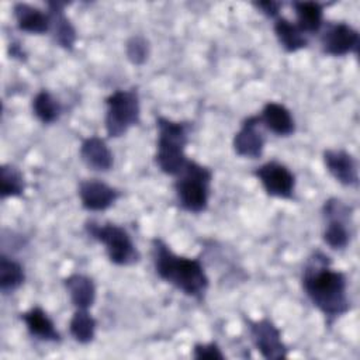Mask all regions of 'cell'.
Returning a JSON list of instances; mask_svg holds the SVG:
<instances>
[{
    "label": "cell",
    "mask_w": 360,
    "mask_h": 360,
    "mask_svg": "<svg viewBox=\"0 0 360 360\" xmlns=\"http://www.w3.org/2000/svg\"><path fill=\"white\" fill-rule=\"evenodd\" d=\"M301 285L307 298L329 325L350 311L347 277L343 271L332 267L330 257L322 250H314L307 259Z\"/></svg>",
    "instance_id": "1"
},
{
    "label": "cell",
    "mask_w": 360,
    "mask_h": 360,
    "mask_svg": "<svg viewBox=\"0 0 360 360\" xmlns=\"http://www.w3.org/2000/svg\"><path fill=\"white\" fill-rule=\"evenodd\" d=\"M150 256L159 278L190 298L198 301L204 298L210 287V278L200 259L174 253L160 238L152 239Z\"/></svg>",
    "instance_id": "2"
},
{
    "label": "cell",
    "mask_w": 360,
    "mask_h": 360,
    "mask_svg": "<svg viewBox=\"0 0 360 360\" xmlns=\"http://www.w3.org/2000/svg\"><path fill=\"white\" fill-rule=\"evenodd\" d=\"M190 124L172 118L156 117L155 163L167 176H177L187 163L186 146L188 143Z\"/></svg>",
    "instance_id": "3"
},
{
    "label": "cell",
    "mask_w": 360,
    "mask_h": 360,
    "mask_svg": "<svg viewBox=\"0 0 360 360\" xmlns=\"http://www.w3.org/2000/svg\"><path fill=\"white\" fill-rule=\"evenodd\" d=\"M211 181V169L188 159L173 184L180 207L191 214L204 212L210 202Z\"/></svg>",
    "instance_id": "4"
},
{
    "label": "cell",
    "mask_w": 360,
    "mask_h": 360,
    "mask_svg": "<svg viewBox=\"0 0 360 360\" xmlns=\"http://www.w3.org/2000/svg\"><path fill=\"white\" fill-rule=\"evenodd\" d=\"M84 229L91 239L104 246L111 263L117 266H132L141 260V253L124 226L114 222L98 224L87 221Z\"/></svg>",
    "instance_id": "5"
},
{
    "label": "cell",
    "mask_w": 360,
    "mask_h": 360,
    "mask_svg": "<svg viewBox=\"0 0 360 360\" xmlns=\"http://www.w3.org/2000/svg\"><path fill=\"white\" fill-rule=\"evenodd\" d=\"M105 134L120 138L141 121V101L136 89H118L105 98Z\"/></svg>",
    "instance_id": "6"
},
{
    "label": "cell",
    "mask_w": 360,
    "mask_h": 360,
    "mask_svg": "<svg viewBox=\"0 0 360 360\" xmlns=\"http://www.w3.org/2000/svg\"><path fill=\"white\" fill-rule=\"evenodd\" d=\"M325 226L322 239L333 250H343L350 243V218L352 207L342 200L332 197L323 202L322 207Z\"/></svg>",
    "instance_id": "7"
},
{
    "label": "cell",
    "mask_w": 360,
    "mask_h": 360,
    "mask_svg": "<svg viewBox=\"0 0 360 360\" xmlns=\"http://www.w3.org/2000/svg\"><path fill=\"white\" fill-rule=\"evenodd\" d=\"M250 339L262 354L267 360L285 359L288 356V349L281 338V330L269 318H262L256 321H246Z\"/></svg>",
    "instance_id": "8"
},
{
    "label": "cell",
    "mask_w": 360,
    "mask_h": 360,
    "mask_svg": "<svg viewBox=\"0 0 360 360\" xmlns=\"http://www.w3.org/2000/svg\"><path fill=\"white\" fill-rule=\"evenodd\" d=\"M253 174L267 195L284 200L292 198L295 190V176L285 165L277 160H270L256 167Z\"/></svg>",
    "instance_id": "9"
},
{
    "label": "cell",
    "mask_w": 360,
    "mask_h": 360,
    "mask_svg": "<svg viewBox=\"0 0 360 360\" xmlns=\"http://www.w3.org/2000/svg\"><path fill=\"white\" fill-rule=\"evenodd\" d=\"M321 48L330 56H346L359 52L360 35L356 28L345 21L328 22L321 34Z\"/></svg>",
    "instance_id": "10"
},
{
    "label": "cell",
    "mask_w": 360,
    "mask_h": 360,
    "mask_svg": "<svg viewBox=\"0 0 360 360\" xmlns=\"http://www.w3.org/2000/svg\"><path fill=\"white\" fill-rule=\"evenodd\" d=\"M260 127L259 115H249L242 121L239 131L232 139V146L238 156L259 159L263 155L266 141Z\"/></svg>",
    "instance_id": "11"
},
{
    "label": "cell",
    "mask_w": 360,
    "mask_h": 360,
    "mask_svg": "<svg viewBox=\"0 0 360 360\" xmlns=\"http://www.w3.org/2000/svg\"><path fill=\"white\" fill-rule=\"evenodd\" d=\"M323 165L329 174L342 186L354 187L359 184V165L356 158L346 149H325Z\"/></svg>",
    "instance_id": "12"
},
{
    "label": "cell",
    "mask_w": 360,
    "mask_h": 360,
    "mask_svg": "<svg viewBox=\"0 0 360 360\" xmlns=\"http://www.w3.org/2000/svg\"><path fill=\"white\" fill-rule=\"evenodd\" d=\"M77 194L82 207L87 211H104L121 195L115 187L98 179L82 180L77 187Z\"/></svg>",
    "instance_id": "13"
},
{
    "label": "cell",
    "mask_w": 360,
    "mask_h": 360,
    "mask_svg": "<svg viewBox=\"0 0 360 360\" xmlns=\"http://www.w3.org/2000/svg\"><path fill=\"white\" fill-rule=\"evenodd\" d=\"M46 7H48V14L51 21L49 34L52 35L53 42L66 51L73 49L77 35H76V28L73 27L72 21L65 13L66 3L48 1Z\"/></svg>",
    "instance_id": "14"
},
{
    "label": "cell",
    "mask_w": 360,
    "mask_h": 360,
    "mask_svg": "<svg viewBox=\"0 0 360 360\" xmlns=\"http://www.w3.org/2000/svg\"><path fill=\"white\" fill-rule=\"evenodd\" d=\"M79 155L82 162L94 172H108L114 165L111 149L107 142L97 135H91L82 141Z\"/></svg>",
    "instance_id": "15"
},
{
    "label": "cell",
    "mask_w": 360,
    "mask_h": 360,
    "mask_svg": "<svg viewBox=\"0 0 360 360\" xmlns=\"http://www.w3.org/2000/svg\"><path fill=\"white\" fill-rule=\"evenodd\" d=\"M260 124L277 136H290L295 131L291 111L281 103L267 101L259 114Z\"/></svg>",
    "instance_id": "16"
},
{
    "label": "cell",
    "mask_w": 360,
    "mask_h": 360,
    "mask_svg": "<svg viewBox=\"0 0 360 360\" xmlns=\"http://www.w3.org/2000/svg\"><path fill=\"white\" fill-rule=\"evenodd\" d=\"M21 321L24 322L28 333L42 342L59 343L62 340L53 321L41 307H32L21 314Z\"/></svg>",
    "instance_id": "17"
},
{
    "label": "cell",
    "mask_w": 360,
    "mask_h": 360,
    "mask_svg": "<svg viewBox=\"0 0 360 360\" xmlns=\"http://www.w3.org/2000/svg\"><path fill=\"white\" fill-rule=\"evenodd\" d=\"M13 15L17 28L28 34H46L49 32V14L28 3H15L13 6Z\"/></svg>",
    "instance_id": "18"
},
{
    "label": "cell",
    "mask_w": 360,
    "mask_h": 360,
    "mask_svg": "<svg viewBox=\"0 0 360 360\" xmlns=\"http://www.w3.org/2000/svg\"><path fill=\"white\" fill-rule=\"evenodd\" d=\"M63 285L76 309H89L93 307L97 290L91 277L73 273L63 278Z\"/></svg>",
    "instance_id": "19"
},
{
    "label": "cell",
    "mask_w": 360,
    "mask_h": 360,
    "mask_svg": "<svg viewBox=\"0 0 360 360\" xmlns=\"http://www.w3.org/2000/svg\"><path fill=\"white\" fill-rule=\"evenodd\" d=\"M274 34L280 46L288 52L294 53L308 46L307 35L297 27L295 22L285 17H277L274 21Z\"/></svg>",
    "instance_id": "20"
},
{
    "label": "cell",
    "mask_w": 360,
    "mask_h": 360,
    "mask_svg": "<svg viewBox=\"0 0 360 360\" xmlns=\"http://www.w3.org/2000/svg\"><path fill=\"white\" fill-rule=\"evenodd\" d=\"M297 27L307 34H316L323 27V6L318 1L292 3Z\"/></svg>",
    "instance_id": "21"
},
{
    "label": "cell",
    "mask_w": 360,
    "mask_h": 360,
    "mask_svg": "<svg viewBox=\"0 0 360 360\" xmlns=\"http://www.w3.org/2000/svg\"><path fill=\"white\" fill-rule=\"evenodd\" d=\"M97 321L87 309H76L69 321L70 336L80 345H89L96 338Z\"/></svg>",
    "instance_id": "22"
},
{
    "label": "cell",
    "mask_w": 360,
    "mask_h": 360,
    "mask_svg": "<svg viewBox=\"0 0 360 360\" xmlns=\"http://www.w3.org/2000/svg\"><path fill=\"white\" fill-rule=\"evenodd\" d=\"M31 108H32L34 115L42 124H53L55 121H58V118L62 112L60 103L48 90H39L32 97Z\"/></svg>",
    "instance_id": "23"
},
{
    "label": "cell",
    "mask_w": 360,
    "mask_h": 360,
    "mask_svg": "<svg viewBox=\"0 0 360 360\" xmlns=\"http://www.w3.org/2000/svg\"><path fill=\"white\" fill-rule=\"evenodd\" d=\"M25 280L24 267L14 259L0 256V290L3 294H10L20 288Z\"/></svg>",
    "instance_id": "24"
},
{
    "label": "cell",
    "mask_w": 360,
    "mask_h": 360,
    "mask_svg": "<svg viewBox=\"0 0 360 360\" xmlns=\"http://www.w3.org/2000/svg\"><path fill=\"white\" fill-rule=\"evenodd\" d=\"M0 194L1 198L20 197L25 190V181L18 167L13 165H1L0 167Z\"/></svg>",
    "instance_id": "25"
},
{
    "label": "cell",
    "mask_w": 360,
    "mask_h": 360,
    "mask_svg": "<svg viewBox=\"0 0 360 360\" xmlns=\"http://www.w3.org/2000/svg\"><path fill=\"white\" fill-rule=\"evenodd\" d=\"M125 53L131 63L142 65L149 55V42L142 35L131 37L125 44Z\"/></svg>",
    "instance_id": "26"
},
{
    "label": "cell",
    "mask_w": 360,
    "mask_h": 360,
    "mask_svg": "<svg viewBox=\"0 0 360 360\" xmlns=\"http://www.w3.org/2000/svg\"><path fill=\"white\" fill-rule=\"evenodd\" d=\"M193 357L197 360H224L225 354L215 342L195 343L193 347Z\"/></svg>",
    "instance_id": "27"
},
{
    "label": "cell",
    "mask_w": 360,
    "mask_h": 360,
    "mask_svg": "<svg viewBox=\"0 0 360 360\" xmlns=\"http://www.w3.org/2000/svg\"><path fill=\"white\" fill-rule=\"evenodd\" d=\"M253 6L260 10L262 14H264L269 18H277L280 14V8L283 7V3L280 1H271V0H266V1H257L253 3Z\"/></svg>",
    "instance_id": "28"
}]
</instances>
